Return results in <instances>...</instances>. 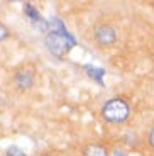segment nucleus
Returning <instances> with one entry per match:
<instances>
[{"mask_svg":"<svg viewBox=\"0 0 154 156\" xmlns=\"http://www.w3.org/2000/svg\"><path fill=\"white\" fill-rule=\"evenodd\" d=\"M131 114V107H129L127 100H124L120 97L110 98V100L102 107V117L103 121L112 122V124H119L124 122Z\"/></svg>","mask_w":154,"mask_h":156,"instance_id":"f257e3e1","label":"nucleus"},{"mask_svg":"<svg viewBox=\"0 0 154 156\" xmlns=\"http://www.w3.org/2000/svg\"><path fill=\"white\" fill-rule=\"evenodd\" d=\"M46 46L49 49V53H53L58 58H63L71 49V46H75V39L65 29L63 31H51L46 36Z\"/></svg>","mask_w":154,"mask_h":156,"instance_id":"f03ea898","label":"nucleus"},{"mask_svg":"<svg viewBox=\"0 0 154 156\" xmlns=\"http://www.w3.org/2000/svg\"><path fill=\"white\" fill-rule=\"evenodd\" d=\"M93 36H95V41L102 48H108L117 41L115 29L112 27V26H108V24H98V26H95Z\"/></svg>","mask_w":154,"mask_h":156,"instance_id":"7ed1b4c3","label":"nucleus"},{"mask_svg":"<svg viewBox=\"0 0 154 156\" xmlns=\"http://www.w3.org/2000/svg\"><path fill=\"white\" fill-rule=\"evenodd\" d=\"M16 83L20 90H29L34 85V75H32V71H29V70L19 71L16 75Z\"/></svg>","mask_w":154,"mask_h":156,"instance_id":"20e7f679","label":"nucleus"},{"mask_svg":"<svg viewBox=\"0 0 154 156\" xmlns=\"http://www.w3.org/2000/svg\"><path fill=\"white\" fill-rule=\"evenodd\" d=\"M83 156H108V149L100 143H90L83 148Z\"/></svg>","mask_w":154,"mask_h":156,"instance_id":"39448f33","label":"nucleus"},{"mask_svg":"<svg viewBox=\"0 0 154 156\" xmlns=\"http://www.w3.org/2000/svg\"><path fill=\"white\" fill-rule=\"evenodd\" d=\"M24 12H26L27 16L31 17V20H32V22H41V24L44 26L43 17H41V14H39V12L34 9V5H32V4H24Z\"/></svg>","mask_w":154,"mask_h":156,"instance_id":"423d86ee","label":"nucleus"},{"mask_svg":"<svg viewBox=\"0 0 154 156\" xmlns=\"http://www.w3.org/2000/svg\"><path fill=\"white\" fill-rule=\"evenodd\" d=\"M86 71H88V75L93 78V80H96V82L102 85V76L105 75L103 70H100V68H93V66H86Z\"/></svg>","mask_w":154,"mask_h":156,"instance_id":"0eeeda50","label":"nucleus"},{"mask_svg":"<svg viewBox=\"0 0 154 156\" xmlns=\"http://www.w3.org/2000/svg\"><path fill=\"white\" fill-rule=\"evenodd\" d=\"M4 156H26V153L20 148H17V146H12V148H9L7 151H5Z\"/></svg>","mask_w":154,"mask_h":156,"instance_id":"6e6552de","label":"nucleus"},{"mask_svg":"<svg viewBox=\"0 0 154 156\" xmlns=\"http://www.w3.org/2000/svg\"><path fill=\"white\" fill-rule=\"evenodd\" d=\"M147 143H149L151 148H154V126L149 129V133H147Z\"/></svg>","mask_w":154,"mask_h":156,"instance_id":"1a4fd4ad","label":"nucleus"},{"mask_svg":"<svg viewBox=\"0 0 154 156\" xmlns=\"http://www.w3.org/2000/svg\"><path fill=\"white\" fill-rule=\"evenodd\" d=\"M5 37H9V31H7V27H5V26H2V24H0V41H2V39H5Z\"/></svg>","mask_w":154,"mask_h":156,"instance_id":"9d476101","label":"nucleus"},{"mask_svg":"<svg viewBox=\"0 0 154 156\" xmlns=\"http://www.w3.org/2000/svg\"><path fill=\"white\" fill-rule=\"evenodd\" d=\"M115 156H127V154H125V153H120V151H117V153H115Z\"/></svg>","mask_w":154,"mask_h":156,"instance_id":"9b49d317","label":"nucleus"},{"mask_svg":"<svg viewBox=\"0 0 154 156\" xmlns=\"http://www.w3.org/2000/svg\"><path fill=\"white\" fill-rule=\"evenodd\" d=\"M44 156H49V154H44Z\"/></svg>","mask_w":154,"mask_h":156,"instance_id":"f8f14e48","label":"nucleus"}]
</instances>
